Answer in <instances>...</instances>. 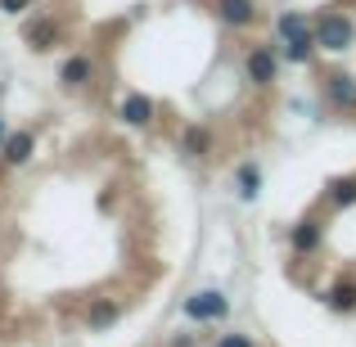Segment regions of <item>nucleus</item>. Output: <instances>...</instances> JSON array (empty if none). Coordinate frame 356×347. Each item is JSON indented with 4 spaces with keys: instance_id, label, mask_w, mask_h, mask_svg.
Masks as SVG:
<instances>
[{
    "instance_id": "obj_5",
    "label": "nucleus",
    "mask_w": 356,
    "mask_h": 347,
    "mask_svg": "<svg viewBox=\"0 0 356 347\" xmlns=\"http://www.w3.org/2000/svg\"><path fill=\"white\" fill-rule=\"evenodd\" d=\"M181 154H190L194 163H203V158L212 154V131L203 127V122H190V127H181Z\"/></svg>"
},
{
    "instance_id": "obj_19",
    "label": "nucleus",
    "mask_w": 356,
    "mask_h": 347,
    "mask_svg": "<svg viewBox=\"0 0 356 347\" xmlns=\"http://www.w3.org/2000/svg\"><path fill=\"white\" fill-rule=\"evenodd\" d=\"M27 5H32V0H0V9H5V14H23Z\"/></svg>"
},
{
    "instance_id": "obj_14",
    "label": "nucleus",
    "mask_w": 356,
    "mask_h": 347,
    "mask_svg": "<svg viewBox=\"0 0 356 347\" xmlns=\"http://www.w3.org/2000/svg\"><path fill=\"white\" fill-rule=\"evenodd\" d=\"M27 41H32V50H50V45L59 41V23H50V18L32 23V27H27Z\"/></svg>"
},
{
    "instance_id": "obj_8",
    "label": "nucleus",
    "mask_w": 356,
    "mask_h": 347,
    "mask_svg": "<svg viewBox=\"0 0 356 347\" xmlns=\"http://www.w3.org/2000/svg\"><path fill=\"white\" fill-rule=\"evenodd\" d=\"M325 95H330L334 108H356V77H352V72H334V77H325Z\"/></svg>"
},
{
    "instance_id": "obj_6",
    "label": "nucleus",
    "mask_w": 356,
    "mask_h": 347,
    "mask_svg": "<svg viewBox=\"0 0 356 347\" xmlns=\"http://www.w3.org/2000/svg\"><path fill=\"white\" fill-rule=\"evenodd\" d=\"M118 113H122V122H127V127H149L158 108H154V99H149V95H140V90H131V95L122 99V108H118Z\"/></svg>"
},
{
    "instance_id": "obj_16",
    "label": "nucleus",
    "mask_w": 356,
    "mask_h": 347,
    "mask_svg": "<svg viewBox=\"0 0 356 347\" xmlns=\"http://www.w3.org/2000/svg\"><path fill=\"white\" fill-rule=\"evenodd\" d=\"M118 316H122L118 302H95V307H90V316H86V325H90V330H108Z\"/></svg>"
},
{
    "instance_id": "obj_10",
    "label": "nucleus",
    "mask_w": 356,
    "mask_h": 347,
    "mask_svg": "<svg viewBox=\"0 0 356 347\" xmlns=\"http://www.w3.org/2000/svg\"><path fill=\"white\" fill-rule=\"evenodd\" d=\"M316 50H321V45H316V32H307V36H284V41H280V54H284L289 63H312Z\"/></svg>"
},
{
    "instance_id": "obj_7",
    "label": "nucleus",
    "mask_w": 356,
    "mask_h": 347,
    "mask_svg": "<svg viewBox=\"0 0 356 347\" xmlns=\"http://www.w3.org/2000/svg\"><path fill=\"white\" fill-rule=\"evenodd\" d=\"M217 18L226 27H252L257 23V5L252 0H217Z\"/></svg>"
},
{
    "instance_id": "obj_11",
    "label": "nucleus",
    "mask_w": 356,
    "mask_h": 347,
    "mask_svg": "<svg viewBox=\"0 0 356 347\" xmlns=\"http://www.w3.org/2000/svg\"><path fill=\"white\" fill-rule=\"evenodd\" d=\"M325 302H330L339 316H352V312H356V280H352V275H343L339 284L325 293Z\"/></svg>"
},
{
    "instance_id": "obj_9",
    "label": "nucleus",
    "mask_w": 356,
    "mask_h": 347,
    "mask_svg": "<svg viewBox=\"0 0 356 347\" xmlns=\"http://www.w3.org/2000/svg\"><path fill=\"white\" fill-rule=\"evenodd\" d=\"M32 149H36L32 131H9V136H5V154H0V158H5L9 167H23L27 158H32Z\"/></svg>"
},
{
    "instance_id": "obj_17",
    "label": "nucleus",
    "mask_w": 356,
    "mask_h": 347,
    "mask_svg": "<svg viewBox=\"0 0 356 347\" xmlns=\"http://www.w3.org/2000/svg\"><path fill=\"white\" fill-rule=\"evenodd\" d=\"M330 199L339 203V208H352V203H356V176H343V181H334Z\"/></svg>"
},
{
    "instance_id": "obj_3",
    "label": "nucleus",
    "mask_w": 356,
    "mask_h": 347,
    "mask_svg": "<svg viewBox=\"0 0 356 347\" xmlns=\"http://www.w3.org/2000/svg\"><path fill=\"white\" fill-rule=\"evenodd\" d=\"M243 72H248V81L252 86H275V72H280V59H275V50H266V45H252L248 50V59H243Z\"/></svg>"
},
{
    "instance_id": "obj_15",
    "label": "nucleus",
    "mask_w": 356,
    "mask_h": 347,
    "mask_svg": "<svg viewBox=\"0 0 356 347\" xmlns=\"http://www.w3.org/2000/svg\"><path fill=\"white\" fill-rule=\"evenodd\" d=\"M275 27H280V41H284V36H307V32H316V27L307 23L302 14H293V9H284V14L275 18Z\"/></svg>"
},
{
    "instance_id": "obj_13",
    "label": "nucleus",
    "mask_w": 356,
    "mask_h": 347,
    "mask_svg": "<svg viewBox=\"0 0 356 347\" xmlns=\"http://www.w3.org/2000/svg\"><path fill=\"white\" fill-rule=\"evenodd\" d=\"M235 181H239V199H257V194H261V167H252V163H239Z\"/></svg>"
},
{
    "instance_id": "obj_21",
    "label": "nucleus",
    "mask_w": 356,
    "mask_h": 347,
    "mask_svg": "<svg viewBox=\"0 0 356 347\" xmlns=\"http://www.w3.org/2000/svg\"><path fill=\"white\" fill-rule=\"evenodd\" d=\"M0 154H5V127H0Z\"/></svg>"
},
{
    "instance_id": "obj_4",
    "label": "nucleus",
    "mask_w": 356,
    "mask_h": 347,
    "mask_svg": "<svg viewBox=\"0 0 356 347\" xmlns=\"http://www.w3.org/2000/svg\"><path fill=\"white\" fill-rule=\"evenodd\" d=\"M90 77H95V63H90L86 54H68V59L59 63V86L63 90H81Z\"/></svg>"
},
{
    "instance_id": "obj_2",
    "label": "nucleus",
    "mask_w": 356,
    "mask_h": 347,
    "mask_svg": "<svg viewBox=\"0 0 356 347\" xmlns=\"http://www.w3.org/2000/svg\"><path fill=\"white\" fill-rule=\"evenodd\" d=\"M226 316H230V298L221 289H199V293L185 298V321H194V325H217Z\"/></svg>"
},
{
    "instance_id": "obj_12",
    "label": "nucleus",
    "mask_w": 356,
    "mask_h": 347,
    "mask_svg": "<svg viewBox=\"0 0 356 347\" xmlns=\"http://www.w3.org/2000/svg\"><path fill=\"white\" fill-rule=\"evenodd\" d=\"M321 226H316V221H298L293 226V234H289V243H293V252H316L321 248Z\"/></svg>"
},
{
    "instance_id": "obj_18",
    "label": "nucleus",
    "mask_w": 356,
    "mask_h": 347,
    "mask_svg": "<svg viewBox=\"0 0 356 347\" xmlns=\"http://www.w3.org/2000/svg\"><path fill=\"white\" fill-rule=\"evenodd\" d=\"M217 347H252V339H248V334H221Z\"/></svg>"
},
{
    "instance_id": "obj_20",
    "label": "nucleus",
    "mask_w": 356,
    "mask_h": 347,
    "mask_svg": "<svg viewBox=\"0 0 356 347\" xmlns=\"http://www.w3.org/2000/svg\"><path fill=\"white\" fill-rule=\"evenodd\" d=\"M172 347H194V334H172Z\"/></svg>"
},
{
    "instance_id": "obj_1",
    "label": "nucleus",
    "mask_w": 356,
    "mask_h": 347,
    "mask_svg": "<svg viewBox=\"0 0 356 347\" xmlns=\"http://www.w3.org/2000/svg\"><path fill=\"white\" fill-rule=\"evenodd\" d=\"M316 45H321L325 54H348L356 45V23L348 14H321V23H316Z\"/></svg>"
}]
</instances>
